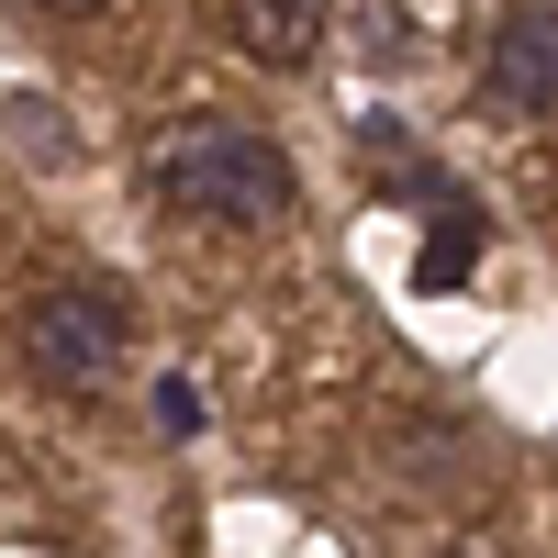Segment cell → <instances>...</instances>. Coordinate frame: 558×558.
I'll return each mask as SVG.
<instances>
[{
	"mask_svg": "<svg viewBox=\"0 0 558 558\" xmlns=\"http://www.w3.org/2000/svg\"><path fill=\"white\" fill-rule=\"evenodd\" d=\"M146 191L179 223H213V235H257V223L291 213V157L268 146L257 123H223V112H168L146 134Z\"/></svg>",
	"mask_w": 558,
	"mask_h": 558,
	"instance_id": "6da1fadb",
	"label": "cell"
},
{
	"mask_svg": "<svg viewBox=\"0 0 558 558\" xmlns=\"http://www.w3.org/2000/svg\"><path fill=\"white\" fill-rule=\"evenodd\" d=\"M23 12H45V23H89V12H112V0H23Z\"/></svg>",
	"mask_w": 558,
	"mask_h": 558,
	"instance_id": "52a82bcc",
	"label": "cell"
},
{
	"mask_svg": "<svg viewBox=\"0 0 558 558\" xmlns=\"http://www.w3.org/2000/svg\"><path fill=\"white\" fill-rule=\"evenodd\" d=\"M157 425L191 436V425H202V391H191V380H168V391H157Z\"/></svg>",
	"mask_w": 558,
	"mask_h": 558,
	"instance_id": "8992f818",
	"label": "cell"
},
{
	"mask_svg": "<svg viewBox=\"0 0 558 558\" xmlns=\"http://www.w3.org/2000/svg\"><path fill=\"white\" fill-rule=\"evenodd\" d=\"M481 101L514 112V123L558 112V0H525V12L492 23V45H481Z\"/></svg>",
	"mask_w": 558,
	"mask_h": 558,
	"instance_id": "3957f363",
	"label": "cell"
},
{
	"mask_svg": "<svg viewBox=\"0 0 558 558\" xmlns=\"http://www.w3.org/2000/svg\"><path fill=\"white\" fill-rule=\"evenodd\" d=\"M470 257H481V213L447 202L436 235H425V257H413V291H458V279H470Z\"/></svg>",
	"mask_w": 558,
	"mask_h": 558,
	"instance_id": "5b68a950",
	"label": "cell"
},
{
	"mask_svg": "<svg viewBox=\"0 0 558 558\" xmlns=\"http://www.w3.org/2000/svg\"><path fill=\"white\" fill-rule=\"evenodd\" d=\"M134 357V302L112 291V279H57L34 313H23V368L45 391H101L112 368Z\"/></svg>",
	"mask_w": 558,
	"mask_h": 558,
	"instance_id": "7a4b0ae2",
	"label": "cell"
},
{
	"mask_svg": "<svg viewBox=\"0 0 558 558\" xmlns=\"http://www.w3.org/2000/svg\"><path fill=\"white\" fill-rule=\"evenodd\" d=\"M223 34H235V57H257V68H313L336 12H324V0H223Z\"/></svg>",
	"mask_w": 558,
	"mask_h": 558,
	"instance_id": "277c9868",
	"label": "cell"
}]
</instances>
